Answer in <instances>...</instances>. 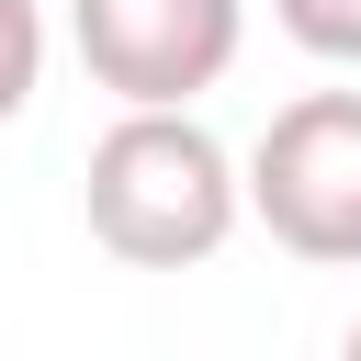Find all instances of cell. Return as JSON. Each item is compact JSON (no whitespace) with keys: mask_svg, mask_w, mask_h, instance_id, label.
<instances>
[{"mask_svg":"<svg viewBox=\"0 0 361 361\" xmlns=\"http://www.w3.org/2000/svg\"><path fill=\"white\" fill-rule=\"evenodd\" d=\"M79 214L124 271H203L237 237L248 180L214 147V124H192V102H124V124L90 147Z\"/></svg>","mask_w":361,"mask_h":361,"instance_id":"cell-1","label":"cell"},{"mask_svg":"<svg viewBox=\"0 0 361 361\" xmlns=\"http://www.w3.org/2000/svg\"><path fill=\"white\" fill-rule=\"evenodd\" d=\"M248 214L316 271H361V90H305L248 147Z\"/></svg>","mask_w":361,"mask_h":361,"instance_id":"cell-2","label":"cell"},{"mask_svg":"<svg viewBox=\"0 0 361 361\" xmlns=\"http://www.w3.org/2000/svg\"><path fill=\"white\" fill-rule=\"evenodd\" d=\"M79 68L113 102H203L237 68L248 0H68Z\"/></svg>","mask_w":361,"mask_h":361,"instance_id":"cell-3","label":"cell"},{"mask_svg":"<svg viewBox=\"0 0 361 361\" xmlns=\"http://www.w3.org/2000/svg\"><path fill=\"white\" fill-rule=\"evenodd\" d=\"M45 90V11L34 0H0V124Z\"/></svg>","mask_w":361,"mask_h":361,"instance_id":"cell-4","label":"cell"},{"mask_svg":"<svg viewBox=\"0 0 361 361\" xmlns=\"http://www.w3.org/2000/svg\"><path fill=\"white\" fill-rule=\"evenodd\" d=\"M271 23H282L305 56H327V68H361V0H271Z\"/></svg>","mask_w":361,"mask_h":361,"instance_id":"cell-5","label":"cell"},{"mask_svg":"<svg viewBox=\"0 0 361 361\" xmlns=\"http://www.w3.org/2000/svg\"><path fill=\"white\" fill-rule=\"evenodd\" d=\"M350 350H361V327H350Z\"/></svg>","mask_w":361,"mask_h":361,"instance_id":"cell-6","label":"cell"}]
</instances>
